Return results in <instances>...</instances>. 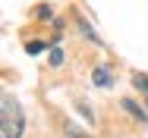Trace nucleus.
<instances>
[{
  "mask_svg": "<svg viewBox=\"0 0 148 138\" xmlns=\"http://www.w3.org/2000/svg\"><path fill=\"white\" fill-rule=\"evenodd\" d=\"M25 50H29V54H41V50H44V41H29Z\"/></svg>",
  "mask_w": 148,
  "mask_h": 138,
  "instance_id": "nucleus-6",
  "label": "nucleus"
},
{
  "mask_svg": "<svg viewBox=\"0 0 148 138\" xmlns=\"http://www.w3.org/2000/svg\"><path fill=\"white\" fill-rule=\"evenodd\" d=\"M132 85L145 94V101H148V75H145V72H136V75H132Z\"/></svg>",
  "mask_w": 148,
  "mask_h": 138,
  "instance_id": "nucleus-4",
  "label": "nucleus"
},
{
  "mask_svg": "<svg viewBox=\"0 0 148 138\" xmlns=\"http://www.w3.org/2000/svg\"><path fill=\"white\" fill-rule=\"evenodd\" d=\"M69 138H85L82 132H76V129H69Z\"/></svg>",
  "mask_w": 148,
  "mask_h": 138,
  "instance_id": "nucleus-7",
  "label": "nucleus"
},
{
  "mask_svg": "<svg viewBox=\"0 0 148 138\" xmlns=\"http://www.w3.org/2000/svg\"><path fill=\"white\" fill-rule=\"evenodd\" d=\"M22 132H25L22 104L10 91H0V138H22Z\"/></svg>",
  "mask_w": 148,
  "mask_h": 138,
  "instance_id": "nucleus-1",
  "label": "nucleus"
},
{
  "mask_svg": "<svg viewBox=\"0 0 148 138\" xmlns=\"http://www.w3.org/2000/svg\"><path fill=\"white\" fill-rule=\"evenodd\" d=\"M91 82L98 85V88H110V85H114V75H110V66H98V69L91 72Z\"/></svg>",
  "mask_w": 148,
  "mask_h": 138,
  "instance_id": "nucleus-2",
  "label": "nucleus"
},
{
  "mask_svg": "<svg viewBox=\"0 0 148 138\" xmlns=\"http://www.w3.org/2000/svg\"><path fill=\"white\" fill-rule=\"evenodd\" d=\"M63 63V50L60 47H51V66H60Z\"/></svg>",
  "mask_w": 148,
  "mask_h": 138,
  "instance_id": "nucleus-5",
  "label": "nucleus"
},
{
  "mask_svg": "<svg viewBox=\"0 0 148 138\" xmlns=\"http://www.w3.org/2000/svg\"><path fill=\"white\" fill-rule=\"evenodd\" d=\"M123 110L129 113V116H132V119H136V122H145V119H148V113L142 110V107H139V104H136V101H129V97H126V101H123Z\"/></svg>",
  "mask_w": 148,
  "mask_h": 138,
  "instance_id": "nucleus-3",
  "label": "nucleus"
}]
</instances>
